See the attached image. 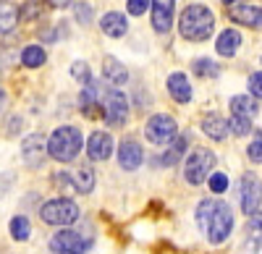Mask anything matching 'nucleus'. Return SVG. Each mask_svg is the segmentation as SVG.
Instances as JSON below:
<instances>
[{
	"instance_id": "11",
	"label": "nucleus",
	"mask_w": 262,
	"mask_h": 254,
	"mask_svg": "<svg viewBox=\"0 0 262 254\" xmlns=\"http://www.w3.org/2000/svg\"><path fill=\"white\" fill-rule=\"evenodd\" d=\"M152 29L158 34H168L170 24H173V8H176V0H152Z\"/></svg>"
},
{
	"instance_id": "20",
	"label": "nucleus",
	"mask_w": 262,
	"mask_h": 254,
	"mask_svg": "<svg viewBox=\"0 0 262 254\" xmlns=\"http://www.w3.org/2000/svg\"><path fill=\"white\" fill-rule=\"evenodd\" d=\"M100 29H102L107 37L118 39V37H123V34H126V29H128V21H126V16H123V13L111 11V13H105V16H102V21H100Z\"/></svg>"
},
{
	"instance_id": "23",
	"label": "nucleus",
	"mask_w": 262,
	"mask_h": 254,
	"mask_svg": "<svg viewBox=\"0 0 262 254\" xmlns=\"http://www.w3.org/2000/svg\"><path fill=\"white\" fill-rule=\"evenodd\" d=\"M186 147H189V139L186 136H176V139H173L170 144H168V150L158 157V165H176L179 160H181V155L186 152Z\"/></svg>"
},
{
	"instance_id": "8",
	"label": "nucleus",
	"mask_w": 262,
	"mask_h": 254,
	"mask_svg": "<svg viewBox=\"0 0 262 254\" xmlns=\"http://www.w3.org/2000/svg\"><path fill=\"white\" fill-rule=\"evenodd\" d=\"M238 197H242V210H244L247 218L259 210V204H262V181L257 178V173H244L242 176Z\"/></svg>"
},
{
	"instance_id": "10",
	"label": "nucleus",
	"mask_w": 262,
	"mask_h": 254,
	"mask_svg": "<svg viewBox=\"0 0 262 254\" xmlns=\"http://www.w3.org/2000/svg\"><path fill=\"white\" fill-rule=\"evenodd\" d=\"M21 155H24V163L29 168H39L48 157V142L42 134H29L24 142H21Z\"/></svg>"
},
{
	"instance_id": "29",
	"label": "nucleus",
	"mask_w": 262,
	"mask_h": 254,
	"mask_svg": "<svg viewBox=\"0 0 262 254\" xmlns=\"http://www.w3.org/2000/svg\"><path fill=\"white\" fill-rule=\"evenodd\" d=\"M18 13H21V18L34 21V18H39V16H45V6H42L39 0H27L24 8H18Z\"/></svg>"
},
{
	"instance_id": "27",
	"label": "nucleus",
	"mask_w": 262,
	"mask_h": 254,
	"mask_svg": "<svg viewBox=\"0 0 262 254\" xmlns=\"http://www.w3.org/2000/svg\"><path fill=\"white\" fill-rule=\"evenodd\" d=\"M191 68H194L196 76H202V79H215L217 74H221V66H217L215 60H210V58H196L191 63Z\"/></svg>"
},
{
	"instance_id": "39",
	"label": "nucleus",
	"mask_w": 262,
	"mask_h": 254,
	"mask_svg": "<svg viewBox=\"0 0 262 254\" xmlns=\"http://www.w3.org/2000/svg\"><path fill=\"white\" fill-rule=\"evenodd\" d=\"M236 3V0H223V6H233Z\"/></svg>"
},
{
	"instance_id": "35",
	"label": "nucleus",
	"mask_w": 262,
	"mask_h": 254,
	"mask_svg": "<svg viewBox=\"0 0 262 254\" xmlns=\"http://www.w3.org/2000/svg\"><path fill=\"white\" fill-rule=\"evenodd\" d=\"M249 92H252V97L262 100V71H257V74L249 76Z\"/></svg>"
},
{
	"instance_id": "38",
	"label": "nucleus",
	"mask_w": 262,
	"mask_h": 254,
	"mask_svg": "<svg viewBox=\"0 0 262 254\" xmlns=\"http://www.w3.org/2000/svg\"><path fill=\"white\" fill-rule=\"evenodd\" d=\"M3 102H6V95H3V92H0V110H3Z\"/></svg>"
},
{
	"instance_id": "25",
	"label": "nucleus",
	"mask_w": 262,
	"mask_h": 254,
	"mask_svg": "<svg viewBox=\"0 0 262 254\" xmlns=\"http://www.w3.org/2000/svg\"><path fill=\"white\" fill-rule=\"evenodd\" d=\"M71 186L76 189L79 194H90L92 189H95V173H92V168L90 165H81L79 171L71 176Z\"/></svg>"
},
{
	"instance_id": "26",
	"label": "nucleus",
	"mask_w": 262,
	"mask_h": 254,
	"mask_svg": "<svg viewBox=\"0 0 262 254\" xmlns=\"http://www.w3.org/2000/svg\"><path fill=\"white\" fill-rule=\"evenodd\" d=\"M45 60H48V53L39 45H27L21 50V63H24L27 68H39V66H45Z\"/></svg>"
},
{
	"instance_id": "36",
	"label": "nucleus",
	"mask_w": 262,
	"mask_h": 254,
	"mask_svg": "<svg viewBox=\"0 0 262 254\" xmlns=\"http://www.w3.org/2000/svg\"><path fill=\"white\" fill-rule=\"evenodd\" d=\"M74 13H76V21H81V24H92V8L86 3H79L74 8Z\"/></svg>"
},
{
	"instance_id": "33",
	"label": "nucleus",
	"mask_w": 262,
	"mask_h": 254,
	"mask_svg": "<svg viewBox=\"0 0 262 254\" xmlns=\"http://www.w3.org/2000/svg\"><path fill=\"white\" fill-rule=\"evenodd\" d=\"M149 3H152V0H128L126 8H128L131 16H144L147 8H149Z\"/></svg>"
},
{
	"instance_id": "18",
	"label": "nucleus",
	"mask_w": 262,
	"mask_h": 254,
	"mask_svg": "<svg viewBox=\"0 0 262 254\" xmlns=\"http://www.w3.org/2000/svg\"><path fill=\"white\" fill-rule=\"evenodd\" d=\"M79 108L86 118H95L100 113V89H97V84L90 81V84H84V92L79 97Z\"/></svg>"
},
{
	"instance_id": "13",
	"label": "nucleus",
	"mask_w": 262,
	"mask_h": 254,
	"mask_svg": "<svg viewBox=\"0 0 262 254\" xmlns=\"http://www.w3.org/2000/svg\"><path fill=\"white\" fill-rule=\"evenodd\" d=\"M86 152H90L92 160H107L113 155V136L107 131H95L90 136V142H86Z\"/></svg>"
},
{
	"instance_id": "22",
	"label": "nucleus",
	"mask_w": 262,
	"mask_h": 254,
	"mask_svg": "<svg viewBox=\"0 0 262 254\" xmlns=\"http://www.w3.org/2000/svg\"><path fill=\"white\" fill-rule=\"evenodd\" d=\"M257 100L254 97H247V95H236L231 97V116H238V118H254L257 116Z\"/></svg>"
},
{
	"instance_id": "1",
	"label": "nucleus",
	"mask_w": 262,
	"mask_h": 254,
	"mask_svg": "<svg viewBox=\"0 0 262 254\" xmlns=\"http://www.w3.org/2000/svg\"><path fill=\"white\" fill-rule=\"evenodd\" d=\"M196 225H200L212 244H223L233 230V213L221 199H202L196 204Z\"/></svg>"
},
{
	"instance_id": "4",
	"label": "nucleus",
	"mask_w": 262,
	"mask_h": 254,
	"mask_svg": "<svg viewBox=\"0 0 262 254\" xmlns=\"http://www.w3.org/2000/svg\"><path fill=\"white\" fill-rule=\"evenodd\" d=\"M39 218L45 220L48 225H58V228H66L79 220V204L74 199H50L42 204L39 210Z\"/></svg>"
},
{
	"instance_id": "16",
	"label": "nucleus",
	"mask_w": 262,
	"mask_h": 254,
	"mask_svg": "<svg viewBox=\"0 0 262 254\" xmlns=\"http://www.w3.org/2000/svg\"><path fill=\"white\" fill-rule=\"evenodd\" d=\"M168 92H170L173 100L181 102V105L191 102V84H189V79H186L181 71H176V74L168 76Z\"/></svg>"
},
{
	"instance_id": "9",
	"label": "nucleus",
	"mask_w": 262,
	"mask_h": 254,
	"mask_svg": "<svg viewBox=\"0 0 262 254\" xmlns=\"http://www.w3.org/2000/svg\"><path fill=\"white\" fill-rule=\"evenodd\" d=\"M50 249L55 254H84L86 249H90V239L79 236L76 230L63 228V230H58V234L50 239Z\"/></svg>"
},
{
	"instance_id": "3",
	"label": "nucleus",
	"mask_w": 262,
	"mask_h": 254,
	"mask_svg": "<svg viewBox=\"0 0 262 254\" xmlns=\"http://www.w3.org/2000/svg\"><path fill=\"white\" fill-rule=\"evenodd\" d=\"M84 147V139H81V131L74 129V126H60L55 129L48 139V155L58 163H71L79 157Z\"/></svg>"
},
{
	"instance_id": "21",
	"label": "nucleus",
	"mask_w": 262,
	"mask_h": 254,
	"mask_svg": "<svg viewBox=\"0 0 262 254\" xmlns=\"http://www.w3.org/2000/svg\"><path fill=\"white\" fill-rule=\"evenodd\" d=\"M238 45H242V34H238L236 29H223L221 37H217V42H215V50L223 58H233Z\"/></svg>"
},
{
	"instance_id": "30",
	"label": "nucleus",
	"mask_w": 262,
	"mask_h": 254,
	"mask_svg": "<svg viewBox=\"0 0 262 254\" xmlns=\"http://www.w3.org/2000/svg\"><path fill=\"white\" fill-rule=\"evenodd\" d=\"M249 129H252V121H249V118L231 116V121H228V131H231V134H236V136H247Z\"/></svg>"
},
{
	"instance_id": "17",
	"label": "nucleus",
	"mask_w": 262,
	"mask_h": 254,
	"mask_svg": "<svg viewBox=\"0 0 262 254\" xmlns=\"http://www.w3.org/2000/svg\"><path fill=\"white\" fill-rule=\"evenodd\" d=\"M244 246L254 254L259 246H262V213L257 210L254 215H249L247 220V228H244Z\"/></svg>"
},
{
	"instance_id": "15",
	"label": "nucleus",
	"mask_w": 262,
	"mask_h": 254,
	"mask_svg": "<svg viewBox=\"0 0 262 254\" xmlns=\"http://www.w3.org/2000/svg\"><path fill=\"white\" fill-rule=\"evenodd\" d=\"M202 131L212 139V142H226L228 136V121L217 113H207L202 118Z\"/></svg>"
},
{
	"instance_id": "28",
	"label": "nucleus",
	"mask_w": 262,
	"mask_h": 254,
	"mask_svg": "<svg viewBox=\"0 0 262 254\" xmlns=\"http://www.w3.org/2000/svg\"><path fill=\"white\" fill-rule=\"evenodd\" d=\"M11 236L16 239V241H27L29 239V234H32V228H29V220L24 218V215H16V218H11Z\"/></svg>"
},
{
	"instance_id": "14",
	"label": "nucleus",
	"mask_w": 262,
	"mask_h": 254,
	"mask_svg": "<svg viewBox=\"0 0 262 254\" xmlns=\"http://www.w3.org/2000/svg\"><path fill=\"white\" fill-rule=\"evenodd\" d=\"M228 16L236 24H244L252 29H262V8L259 6H228Z\"/></svg>"
},
{
	"instance_id": "7",
	"label": "nucleus",
	"mask_w": 262,
	"mask_h": 254,
	"mask_svg": "<svg viewBox=\"0 0 262 254\" xmlns=\"http://www.w3.org/2000/svg\"><path fill=\"white\" fill-rule=\"evenodd\" d=\"M102 116L111 126H123L128 121V100L118 89H107L102 95Z\"/></svg>"
},
{
	"instance_id": "24",
	"label": "nucleus",
	"mask_w": 262,
	"mask_h": 254,
	"mask_svg": "<svg viewBox=\"0 0 262 254\" xmlns=\"http://www.w3.org/2000/svg\"><path fill=\"white\" fill-rule=\"evenodd\" d=\"M18 8L13 3H8V0H0V34H11L18 24Z\"/></svg>"
},
{
	"instance_id": "6",
	"label": "nucleus",
	"mask_w": 262,
	"mask_h": 254,
	"mask_svg": "<svg viewBox=\"0 0 262 254\" xmlns=\"http://www.w3.org/2000/svg\"><path fill=\"white\" fill-rule=\"evenodd\" d=\"M144 136H147V142L158 144V147H168L173 139L179 136V126H176V121H173L170 116H165V113L152 116L147 121V126H144Z\"/></svg>"
},
{
	"instance_id": "5",
	"label": "nucleus",
	"mask_w": 262,
	"mask_h": 254,
	"mask_svg": "<svg viewBox=\"0 0 262 254\" xmlns=\"http://www.w3.org/2000/svg\"><path fill=\"white\" fill-rule=\"evenodd\" d=\"M212 168H215V152L212 150H194L184 163V178L191 186H202L210 178Z\"/></svg>"
},
{
	"instance_id": "34",
	"label": "nucleus",
	"mask_w": 262,
	"mask_h": 254,
	"mask_svg": "<svg viewBox=\"0 0 262 254\" xmlns=\"http://www.w3.org/2000/svg\"><path fill=\"white\" fill-rule=\"evenodd\" d=\"M247 157L252 163H262V136H257L249 147H247Z\"/></svg>"
},
{
	"instance_id": "31",
	"label": "nucleus",
	"mask_w": 262,
	"mask_h": 254,
	"mask_svg": "<svg viewBox=\"0 0 262 254\" xmlns=\"http://www.w3.org/2000/svg\"><path fill=\"white\" fill-rule=\"evenodd\" d=\"M71 76H74L76 81H81V84H90V81H92V71H90V66H86L84 60L71 63Z\"/></svg>"
},
{
	"instance_id": "12",
	"label": "nucleus",
	"mask_w": 262,
	"mask_h": 254,
	"mask_svg": "<svg viewBox=\"0 0 262 254\" xmlns=\"http://www.w3.org/2000/svg\"><path fill=\"white\" fill-rule=\"evenodd\" d=\"M142 160H144V150H142L139 142H134V139L121 142V147H118V165L123 168V171H137V168L142 165Z\"/></svg>"
},
{
	"instance_id": "19",
	"label": "nucleus",
	"mask_w": 262,
	"mask_h": 254,
	"mask_svg": "<svg viewBox=\"0 0 262 254\" xmlns=\"http://www.w3.org/2000/svg\"><path fill=\"white\" fill-rule=\"evenodd\" d=\"M102 76L113 84V87H121V84H126L128 81V71H126V66L121 60H116L113 55H107L105 60H102Z\"/></svg>"
},
{
	"instance_id": "37",
	"label": "nucleus",
	"mask_w": 262,
	"mask_h": 254,
	"mask_svg": "<svg viewBox=\"0 0 262 254\" xmlns=\"http://www.w3.org/2000/svg\"><path fill=\"white\" fill-rule=\"evenodd\" d=\"M48 3L55 8H66V6H71V0H48Z\"/></svg>"
},
{
	"instance_id": "32",
	"label": "nucleus",
	"mask_w": 262,
	"mask_h": 254,
	"mask_svg": "<svg viewBox=\"0 0 262 254\" xmlns=\"http://www.w3.org/2000/svg\"><path fill=\"white\" fill-rule=\"evenodd\" d=\"M207 186H210L212 194H223L226 189H228V176H226V173H210Z\"/></svg>"
},
{
	"instance_id": "2",
	"label": "nucleus",
	"mask_w": 262,
	"mask_h": 254,
	"mask_svg": "<svg viewBox=\"0 0 262 254\" xmlns=\"http://www.w3.org/2000/svg\"><path fill=\"white\" fill-rule=\"evenodd\" d=\"M215 29V16L207 6L202 3H191L184 8L181 18H179V32L184 39L189 42H205Z\"/></svg>"
}]
</instances>
